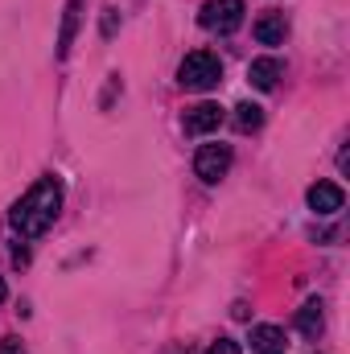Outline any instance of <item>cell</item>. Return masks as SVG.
<instances>
[{
    "label": "cell",
    "instance_id": "obj_1",
    "mask_svg": "<svg viewBox=\"0 0 350 354\" xmlns=\"http://www.w3.org/2000/svg\"><path fill=\"white\" fill-rule=\"evenodd\" d=\"M62 210V181L58 177H42L8 214V227L21 235V239H37Z\"/></svg>",
    "mask_w": 350,
    "mask_h": 354
},
{
    "label": "cell",
    "instance_id": "obj_2",
    "mask_svg": "<svg viewBox=\"0 0 350 354\" xmlns=\"http://www.w3.org/2000/svg\"><path fill=\"white\" fill-rule=\"evenodd\" d=\"M219 79H223V62L210 50H194L177 66V83L185 91H210V87H219Z\"/></svg>",
    "mask_w": 350,
    "mask_h": 354
},
{
    "label": "cell",
    "instance_id": "obj_3",
    "mask_svg": "<svg viewBox=\"0 0 350 354\" xmlns=\"http://www.w3.org/2000/svg\"><path fill=\"white\" fill-rule=\"evenodd\" d=\"M198 21L210 33H235L243 25V0H206L202 12H198Z\"/></svg>",
    "mask_w": 350,
    "mask_h": 354
},
{
    "label": "cell",
    "instance_id": "obj_4",
    "mask_svg": "<svg viewBox=\"0 0 350 354\" xmlns=\"http://www.w3.org/2000/svg\"><path fill=\"white\" fill-rule=\"evenodd\" d=\"M231 169V149L227 145H202L198 149V157H194V174L202 177V181H223Z\"/></svg>",
    "mask_w": 350,
    "mask_h": 354
},
{
    "label": "cell",
    "instance_id": "obj_5",
    "mask_svg": "<svg viewBox=\"0 0 350 354\" xmlns=\"http://www.w3.org/2000/svg\"><path fill=\"white\" fill-rule=\"evenodd\" d=\"M185 132L190 136H206V132H214L219 124H223V107L219 103H194V107H185Z\"/></svg>",
    "mask_w": 350,
    "mask_h": 354
},
{
    "label": "cell",
    "instance_id": "obj_6",
    "mask_svg": "<svg viewBox=\"0 0 350 354\" xmlns=\"http://www.w3.org/2000/svg\"><path fill=\"white\" fill-rule=\"evenodd\" d=\"M342 202H347L342 185H334V181H317V185H309V210H317V214H338Z\"/></svg>",
    "mask_w": 350,
    "mask_h": 354
},
{
    "label": "cell",
    "instance_id": "obj_7",
    "mask_svg": "<svg viewBox=\"0 0 350 354\" xmlns=\"http://www.w3.org/2000/svg\"><path fill=\"white\" fill-rule=\"evenodd\" d=\"M288 37V17L284 12H264L256 21V41L260 46H280Z\"/></svg>",
    "mask_w": 350,
    "mask_h": 354
},
{
    "label": "cell",
    "instance_id": "obj_8",
    "mask_svg": "<svg viewBox=\"0 0 350 354\" xmlns=\"http://www.w3.org/2000/svg\"><path fill=\"white\" fill-rule=\"evenodd\" d=\"M322 309H326V305H322L317 297L301 305V313H297V330H301L305 338H317V334H322V326H326V313H322Z\"/></svg>",
    "mask_w": 350,
    "mask_h": 354
},
{
    "label": "cell",
    "instance_id": "obj_9",
    "mask_svg": "<svg viewBox=\"0 0 350 354\" xmlns=\"http://www.w3.org/2000/svg\"><path fill=\"white\" fill-rule=\"evenodd\" d=\"M248 79H252V87L272 91L276 87V79H280V62H276V58H256L252 71H248Z\"/></svg>",
    "mask_w": 350,
    "mask_h": 354
},
{
    "label": "cell",
    "instance_id": "obj_10",
    "mask_svg": "<svg viewBox=\"0 0 350 354\" xmlns=\"http://www.w3.org/2000/svg\"><path fill=\"white\" fill-rule=\"evenodd\" d=\"M79 0H71L66 4V12H62V33H58V58H66L71 54V46H75V29H79Z\"/></svg>",
    "mask_w": 350,
    "mask_h": 354
},
{
    "label": "cell",
    "instance_id": "obj_11",
    "mask_svg": "<svg viewBox=\"0 0 350 354\" xmlns=\"http://www.w3.org/2000/svg\"><path fill=\"white\" fill-rule=\"evenodd\" d=\"M252 346H256V354L284 351V330H280V326H256V330H252Z\"/></svg>",
    "mask_w": 350,
    "mask_h": 354
},
{
    "label": "cell",
    "instance_id": "obj_12",
    "mask_svg": "<svg viewBox=\"0 0 350 354\" xmlns=\"http://www.w3.org/2000/svg\"><path fill=\"white\" fill-rule=\"evenodd\" d=\"M235 124H239V132H256L264 124V111L256 103H239V107H235Z\"/></svg>",
    "mask_w": 350,
    "mask_h": 354
},
{
    "label": "cell",
    "instance_id": "obj_13",
    "mask_svg": "<svg viewBox=\"0 0 350 354\" xmlns=\"http://www.w3.org/2000/svg\"><path fill=\"white\" fill-rule=\"evenodd\" d=\"M206 354H239V342H231V338H219V342H214Z\"/></svg>",
    "mask_w": 350,
    "mask_h": 354
},
{
    "label": "cell",
    "instance_id": "obj_14",
    "mask_svg": "<svg viewBox=\"0 0 350 354\" xmlns=\"http://www.w3.org/2000/svg\"><path fill=\"white\" fill-rule=\"evenodd\" d=\"M0 354H25L21 338H4V342H0Z\"/></svg>",
    "mask_w": 350,
    "mask_h": 354
},
{
    "label": "cell",
    "instance_id": "obj_15",
    "mask_svg": "<svg viewBox=\"0 0 350 354\" xmlns=\"http://www.w3.org/2000/svg\"><path fill=\"white\" fill-rule=\"evenodd\" d=\"M165 354H190V351H185V346H169Z\"/></svg>",
    "mask_w": 350,
    "mask_h": 354
},
{
    "label": "cell",
    "instance_id": "obj_16",
    "mask_svg": "<svg viewBox=\"0 0 350 354\" xmlns=\"http://www.w3.org/2000/svg\"><path fill=\"white\" fill-rule=\"evenodd\" d=\"M4 297H8V288H4V280H0V301H4Z\"/></svg>",
    "mask_w": 350,
    "mask_h": 354
},
{
    "label": "cell",
    "instance_id": "obj_17",
    "mask_svg": "<svg viewBox=\"0 0 350 354\" xmlns=\"http://www.w3.org/2000/svg\"><path fill=\"white\" fill-rule=\"evenodd\" d=\"M272 354H284V351H272Z\"/></svg>",
    "mask_w": 350,
    "mask_h": 354
}]
</instances>
